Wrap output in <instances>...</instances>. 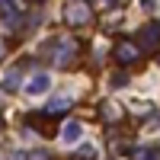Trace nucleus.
Returning <instances> with one entry per match:
<instances>
[{"label":"nucleus","instance_id":"obj_1","mask_svg":"<svg viewBox=\"0 0 160 160\" xmlns=\"http://www.w3.org/2000/svg\"><path fill=\"white\" fill-rule=\"evenodd\" d=\"M64 19H68L71 26H83V22H90V10H87V3H83V0H71L68 10H64Z\"/></svg>","mask_w":160,"mask_h":160},{"label":"nucleus","instance_id":"obj_2","mask_svg":"<svg viewBox=\"0 0 160 160\" xmlns=\"http://www.w3.org/2000/svg\"><path fill=\"white\" fill-rule=\"evenodd\" d=\"M74 55H77V42H74V38H58V45H55V58H58V64H68Z\"/></svg>","mask_w":160,"mask_h":160},{"label":"nucleus","instance_id":"obj_5","mask_svg":"<svg viewBox=\"0 0 160 160\" xmlns=\"http://www.w3.org/2000/svg\"><path fill=\"white\" fill-rule=\"evenodd\" d=\"M80 138H83V125H80V122H68V125H64V131H61V141L64 144H74Z\"/></svg>","mask_w":160,"mask_h":160},{"label":"nucleus","instance_id":"obj_7","mask_svg":"<svg viewBox=\"0 0 160 160\" xmlns=\"http://www.w3.org/2000/svg\"><path fill=\"white\" fill-rule=\"evenodd\" d=\"M71 106V96H58L55 102H48V109H45V115H61L64 109Z\"/></svg>","mask_w":160,"mask_h":160},{"label":"nucleus","instance_id":"obj_6","mask_svg":"<svg viewBox=\"0 0 160 160\" xmlns=\"http://www.w3.org/2000/svg\"><path fill=\"white\" fill-rule=\"evenodd\" d=\"M144 35L138 38V42L144 45V48H151V45H160V22L157 26H148V29H141Z\"/></svg>","mask_w":160,"mask_h":160},{"label":"nucleus","instance_id":"obj_9","mask_svg":"<svg viewBox=\"0 0 160 160\" xmlns=\"http://www.w3.org/2000/svg\"><path fill=\"white\" fill-rule=\"evenodd\" d=\"M16 87H19V71H13V74H7V77H3V90H7V93H13Z\"/></svg>","mask_w":160,"mask_h":160},{"label":"nucleus","instance_id":"obj_3","mask_svg":"<svg viewBox=\"0 0 160 160\" xmlns=\"http://www.w3.org/2000/svg\"><path fill=\"white\" fill-rule=\"evenodd\" d=\"M138 55H141V48L135 45V42H122L115 48V58H118V64H135L138 61Z\"/></svg>","mask_w":160,"mask_h":160},{"label":"nucleus","instance_id":"obj_4","mask_svg":"<svg viewBox=\"0 0 160 160\" xmlns=\"http://www.w3.org/2000/svg\"><path fill=\"white\" fill-rule=\"evenodd\" d=\"M48 87H51V77H48V74H32V80H29V87H26V93H29V96H42Z\"/></svg>","mask_w":160,"mask_h":160},{"label":"nucleus","instance_id":"obj_8","mask_svg":"<svg viewBox=\"0 0 160 160\" xmlns=\"http://www.w3.org/2000/svg\"><path fill=\"white\" fill-rule=\"evenodd\" d=\"M118 115H122V112H118L115 102H106V106H102V118H106V122H115Z\"/></svg>","mask_w":160,"mask_h":160}]
</instances>
